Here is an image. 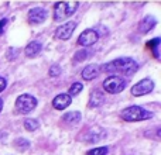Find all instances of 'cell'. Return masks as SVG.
Here are the masks:
<instances>
[{"instance_id":"7a4b0ae2","label":"cell","mask_w":161,"mask_h":155,"mask_svg":"<svg viewBox=\"0 0 161 155\" xmlns=\"http://www.w3.org/2000/svg\"><path fill=\"white\" fill-rule=\"evenodd\" d=\"M122 119L125 121H144L153 117V113L147 111L146 109L140 107V106H129V107L123 109L120 113Z\"/></svg>"},{"instance_id":"e0dca14e","label":"cell","mask_w":161,"mask_h":155,"mask_svg":"<svg viewBox=\"0 0 161 155\" xmlns=\"http://www.w3.org/2000/svg\"><path fill=\"white\" fill-rule=\"evenodd\" d=\"M82 89H83V85H82V83H80V82H75L74 85H71L69 90H68L69 93H68V94H69L71 97H72V96H76V94H79L80 92H82Z\"/></svg>"},{"instance_id":"7402d4cb","label":"cell","mask_w":161,"mask_h":155,"mask_svg":"<svg viewBox=\"0 0 161 155\" xmlns=\"http://www.w3.org/2000/svg\"><path fill=\"white\" fill-rule=\"evenodd\" d=\"M48 73H50V76H58L59 73H61V68H59L58 65H53L51 69L48 71Z\"/></svg>"},{"instance_id":"d4e9b609","label":"cell","mask_w":161,"mask_h":155,"mask_svg":"<svg viewBox=\"0 0 161 155\" xmlns=\"http://www.w3.org/2000/svg\"><path fill=\"white\" fill-rule=\"evenodd\" d=\"M3 110V99H0V113H2Z\"/></svg>"},{"instance_id":"30bf717a","label":"cell","mask_w":161,"mask_h":155,"mask_svg":"<svg viewBox=\"0 0 161 155\" xmlns=\"http://www.w3.org/2000/svg\"><path fill=\"white\" fill-rule=\"evenodd\" d=\"M72 103V97L69 96V94H58V96L54 97L53 100V107L55 109V110H64V109H67L68 106Z\"/></svg>"},{"instance_id":"d6986e66","label":"cell","mask_w":161,"mask_h":155,"mask_svg":"<svg viewBox=\"0 0 161 155\" xmlns=\"http://www.w3.org/2000/svg\"><path fill=\"white\" fill-rule=\"evenodd\" d=\"M108 147H97V148H92L89 150L85 155H106L108 154Z\"/></svg>"},{"instance_id":"ffe728a7","label":"cell","mask_w":161,"mask_h":155,"mask_svg":"<svg viewBox=\"0 0 161 155\" xmlns=\"http://www.w3.org/2000/svg\"><path fill=\"white\" fill-rule=\"evenodd\" d=\"M88 56H89V52L86 50H80L78 51V52L74 55V61L75 62H82V61H85V59H88Z\"/></svg>"},{"instance_id":"9c48e42d","label":"cell","mask_w":161,"mask_h":155,"mask_svg":"<svg viewBox=\"0 0 161 155\" xmlns=\"http://www.w3.org/2000/svg\"><path fill=\"white\" fill-rule=\"evenodd\" d=\"M48 13L45 8L42 7H34L31 8L30 11H28V23L33 25L36 24H41V23L45 21V19H47Z\"/></svg>"},{"instance_id":"cb8c5ba5","label":"cell","mask_w":161,"mask_h":155,"mask_svg":"<svg viewBox=\"0 0 161 155\" xmlns=\"http://www.w3.org/2000/svg\"><path fill=\"white\" fill-rule=\"evenodd\" d=\"M6 24H7V20H6V19L0 20V34H2V33H3V30L6 28Z\"/></svg>"},{"instance_id":"3957f363","label":"cell","mask_w":161,"mask_h":155,"mask_svg":"<svg viewBox=\"0 0 161 155\" xmlns=\"http://www.w3.org/2000/svg\"><path fill=\"white\" fill-rule=\"evenodd\" d=\"M79 7V2H59L54 6V21L59 23L71 17Z\"/></svg>"},{"instance_id":"5b68a950","label":"cell","mask_w":161,"mask_h":155,"mask_svg":"<svg viewBox=\"0 0 161 155\" xmlns=\"http://www.w3.org/2000/svg\"><path fill=\"white\" fill-rule=\"evenodd\" d=\"M127 86V80L122 76L117 75H110L109 78H106L105 82H103V88H105L106 92L112 94L120 93V92L125 90V88Z\"/></svg>"},{"instance_id":"2e32d148","label":"cell","mask_w":161,"mask_h":155,"mask_svg":"<svg viewBox=\"0 0 161 155\" xmlns=\"http://www.w3.org/2000/svg\"><path fill=\"white\" fill-rule=\"evenodd\" d=\"M79 120H80V113L79 111H69V113L64 114V121L65 123L75 124V123H79Z\"/></svg>"},{"instance_id":"44dd1931","label":"cell","mask_w":161,"mask_h":155,"mask_svg":"<svg viewBox=\"0 0 161 155\" xmlns=\"http://www.w3.org/2000/svg\"><path fill=\"white\" fill-rule=\"evenodd\" d=\"M24 127H25V130H28V131H34L38 127V121L34 119H27L24 121Z\"/></svg>"},{"instance_id":"ba28073f","label":"cell","mask_w":161,"mask_h":155,"mask_svg":"<svg viewBox=\"0 0 161 155\" xmlns=\"http://www.w3.org/2000/svg\"><path fill=\"white\" fill-rule=\"evenodd\" d=\"M97 40H99V34H97V31L89 28V30H85L79 35L78 45H80V47H91V45H93Z\"/></svg>"},{"instance_id":"ac0fdd59","label":"cell","mask_w":161,"mask_h":155,"mask_svg":"<svg viewBox=\"0 0 161 155\" xmlns=\"http://www.w3.org/2000/svg\"><path fill=\"white\" fill-rule=\"evenodd\" d=\"M13 145L16 148H19L20 151H24V150H27V148L30 147V142H28L25 138H17L16 141L13 142Z\"/></svg>"},{"instance_id":"5bb4252c","label":"cell","mask_w":161,"mask_h":155,"mask_svg":"<svg viewBox=\"0 0 161 155\" xmlns=\"http://www.w3.org/2000/svg\"><path fill=\"white\" fill-rule=\"evenodd\" d=\"M41 50H42L41 42L31 41L30 44H28L27 47H25L24 54H25V56H28V58H34V56H37L40 52H41Z\"/></svg>"},{"instance_id":"6da1fadb","label":"cell","mask_w":161,"mask_h":155,"mask_svg":"<svg viewBox=\"0 0 161 155\" xmlns=\"http://www.w3.org/2000/svg\"><path fill=\"white\" fill-rule=\"evenodd\" d=\"M100 71L109 73H120V75H133L139 69V64L133 58H116L108 64L99 67Z\"/></svg>"},{"instance_id":"4fadbf2b","label":"cell","mask_w":161,"mask_h":155,"mask_svg":"<svg viewBox=\"0 0 161 155\" xmlns=\"http://www.w3.org/2000/svg\"><path fill=\"white\" fill-rule=\"evenodd\" d=\"M99 73H100L99 65L91 64V65H88V67L83 68V71H82V79H85V80H92V79H95V78L99 76Z\"/></svg>"},{"instance_id":"8fae6325","label":"cell","mask_w":161,"mask_h":155,"mask_svg":"<svg viewBox=\"0 0 161 155\" xmlns=\"http://www.w3.org/2000/svg\"><path fill=\"white\" fill-rule=\"evenodd\" d=\"M103 103H105V93L100 92L99 89L92 90L89 96V107H99Z\"/></svg>"},{"instance_id":"8992f818","label":"cell","mask_w":161,"mask_h":155,"mask_svg":"<svg viewBox=\"0 0 161 155\" xmlns=\"http://www.w3.org/2000/svg\"><path fill=\"white\" fill-rule=\"evenodd\" d=\"M153 89H154V82L151 79H148V78H146V79L140 80L139 83H136L131 88V94L133 96H144V94H148L150 92H153Z\"/></svg>"},{"instance_id":"52a82bcc","label":"cell","mask_w":161,"mask_h":155,"mask_svg":"<svg viewBox=\"0 0 161 155\" xmlns=\"http://www.w3.org/2000/svg\"><path fill=\"white\" fill-rule=\"evenodd\" d=\"M75 28H76V23H74V21H68L65 24H61L55 30V38L69 40L71 35L74 34V31H75Z\"/></svg>"},{"instance_id":"7c38bea8","label":"cell","mask_w":161,"mask_h":155,"mask_svg":"<svg viewBox=\"0 0 161 155\" xmlns=\"http://www.w3.org/2000/svg\"><path fill=\"white\" fill-rule=\"evenodd\" d=\"M156 24H157L156 17L154 16H146L144 19L139 23V31L140 33H143V34H146V33H148L150 30H153Z\"/></svg>"},{"instance_id":"603a6c76","label":"cell","mask_w":161,"mask_h":155,"mask_svg":"<svg viewBox=\"0 0 161 155\" xmlns=\"http://www.w3.org/2000/svg\"><path fill=\"white\" fill-rule=\"evenodd\" d=\"M6 86H7V80H6L4 78H0V93L6 89Z\"/></svg>"},{"instance_id":"9a60e30c","label":"cell","mask_w":161,"mask_h":155,"mask_svg":"<svg viewBox=\"0 0 161 155\" xmlns=\"http://www.w3.org/2000/svg\"><path fill=\"white\" fill-rule=\"evenodd\" d=\"M160 41L161 40L157 37V38H153V40H150V41L146 44V47L148 48V50H151L153 51V55H154V58H157L158 59L160 58V54H158V47H160Z\"/></svg>"},{"instance_id":"277c9868","label":"cell","mask_w":161,"mask_h":155,"mask_svg":"<svg viewBox=\"0 0 161 155\" xmlns=\"http://www.w3.org/2000/svg\"><path fill=\"white\" fill-rule=\"evenodd\" d=\"M37 99L28 93L20 94L16 100V111L19 114H27L37 107Z\"/></svg>"}]
</instances>
